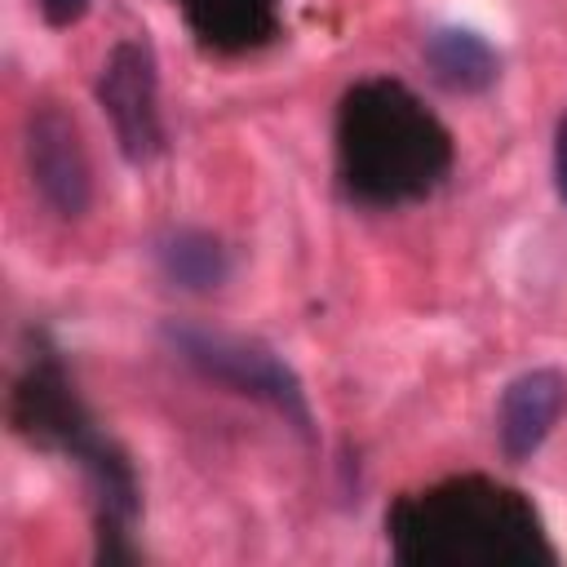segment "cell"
Returning a JSON list of instances; mask_svg holds the SVG:
<instances>
[{"mask_svg": "<svg viewBox=\"0 0 567 567\" xmlns=\"http://www.w3.org/2000/svg\"><path fill=\"white\" fill-rule=\"evenodd\" d=\"M332 142L341 190L368 208H399L434 195L456 155L447 124L390 75H368L341 93Z\"/></svg>", "mask_w": 567, "mask_h": 567, "instance_id": "cell-2", "label": "cell"}, {"mask_svg": "<svg viewBox=\"0 0 567 567\" xmlns=\"http://www.w3.org/2000/svg\"><path fill=\"white\" fill-rule=\"evenodd\" d=\"M35 9H40V18L49 22V27H75L89 9H93V0H35Z\"/></svg>", "mask_w": 567, "mask_h": 567, "instance_id": "cell-11", "label": "cell"}, {"mask_svg": "<svg viewBox=\"0 0 567 567\" xmlns=\"http://www.w3.org/2000/svg\"><path fill=\"white\" fill-rule=\"evenodd\" d=\"M93 97L111 120L115 146L128 164H151L164 151V120H159V66L146 40L111 44Z\"/></svg>", "mask_w": 567, "mask_h": 567, "instance_id": "cell-5", "label": "cell"}, {"mask_svg": "<svg viewBox=\"0 0 567 567\" xmlns=\"http://www.w3.org/2000/svg\"><path fill=\"white\" fill-rule=\"evenodd\" d=\"M385 545L403 567H554L540 509L487 474H452L385 509Z\"/></svg>", "mask_w": 567, "mask_h": 567, "instance_id": "cell-1", "label": "cell"}, {"mask_svg": "<svg viewBox=\"0 0 567 567\" xmlns=\"http://www.w3.org/2000/svg\"><path fill=\"white\" fill-rule=\"evenodd\" d=\"M9 425L31 447L71 456L75 465L106 439L93 425V416H89V408H84V399H80L66 363L58 359V350L44 337H35L27 363L13 377V390H9Z\"/></svg>", "mask_w": 567, "mask_h": 567, "instance_id": "cell-4", "label": "cell"}, {"mask_svg": "<svg viewBox=\"0 0 567 567\" xmlns=\"http://www.w3.org/2000/svg\"><path fill=\"white\" fill-rule=\"evenodd\" d=\"M195 31V40L213 53H248L279 35L284 0H173Z\"/></svg>", "mask_w": 567, "mask_h": 567, "instance_id": "cell-8", "label": "cell"}, {"mask_svg": "<svg viewBox=\"0 0 567 567\" xmlns=\"http://www.w3.org/2000/svg\"><path fill=\"white\" fill-rule=\"evenodd\" d=\"M567 412V372L563 368H527L496 399V443L501 456L523 465L540 452L558 416Z\"/></svg>", "mask_w": 567, "mask_h": 567, "instance_id": "cell-7", "label": "cell"}, {"mask_svg": "<svg viewBox=\"0 0 567 567\" xmlns=\"http://www.w3.org/2000/svg\"><path fill=\"white\" fill-rule=\"evenodd\" d=\"M554 190H558V199L567 208V111L554 124Z\"/></svg>", "mask_w": 567, "mask_h": 567, "instance_id": "cell-12", "label": "cell"}, {"mask_svg": "<svg viewBox=\"0 0 567 567\" xmlns=\"http://www.w3.org/2000/svg\"><path fill=\"white\" fill-rule=\"evenodd\" d=\"M155 266L182 292H217L230 279L235 257H230L226 239H217L213 230L173 226L155 239Z\"/></svg>", "mask_w": 567, "mask_h": 567, "instance_id": "cell-10", "label": "cell"}, {"mask_svg": "<svg viewBox=\"0 0 567 567\" xmlns=\"http://www.w3.org/2000/svg\"><path fill=\"white\" fill-rule=\"evenodd\" d=\"M22 155H27V173L40 199L62 221H80L93 204V164H89L75 120L53 102L31 106L22 124Z\"/></svg>", "mask_w": 567, "mask_h": 567, "instance_id": "cell-6", "label": "cell"}, {"mask_svg": "<svg viewBox=\"0 0 567 567\" xmlns=\"http://www.w3.org/2000/svg\"><path fill=\"white\" fill-rule=\"evenodd\" d=\"M421 62L447 93H487L501 80V53L470 27H434L421 44Z\"/></svg>", "mask_w": 567, "mask_h": 567, "instance_id": "cell-9", "label": "cell"}, {"mask_svg": "<svg viewBox=\"0 0 567 567\" xmlns=\"http://www.w3.org/2000/svg\"><path fill=\"white\" fill-rule=\"evenodd\" d=\"M164 341L204 381L226 385V390L270 408L288 430H297L301 439H315V412H310L306 385L288 368V359L275 354L266 341H252V337H239V332L199 328V323H168Z\"/></svg>", "mask_w": 567, "mask_h": 567, "instance_id": "cell-3", "label": "cell"}]
</instances>
